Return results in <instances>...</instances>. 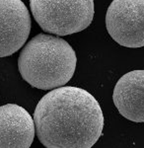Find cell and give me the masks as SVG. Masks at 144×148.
Masks as SVG:
<instances>
[{
    "label": "cell",
    "instance_id": "cell-2",
    "mask_svg": "<svg viewBox=\"0 0 144 148\" xmlns=\"http://www.w3.org/2000/svg\"><path fill=\"white\" fill-rule=\"evenodd\" d=\"M76 54L66 40L39 34L23 47L18 68L23 79L42 90L62 87L72 78L76 68Z\"/></svg>",
    "mask_w": 144,
    "mask_h": 148
},
{
    "label": "cell",
    "instance_id": "cell-7",
    "mask_svg": "<svg viewBox=\"0 0 144 148\" xmlns=\"http://www.w3.org/2000/svg\"><path fill=\"white\" fill-rule=\"evenodd\" d=\"M112 100L122 116L144 123V70H133L121 77L115 87Z\"/></svg>",
    "mask_w": 144,
    "mask_h": 148
},
{
    "label": "cell",
    "instance_id": "cell-4",
    "mask_svg": "<svg viewBox=\"0 0 144 148\" xmlns=\"http://www.w3.org/2000/svg\"><path fill=\"white\" fill-rule=\"evenodd\" d=\"M106 26L121 46L144 47V0H114L108 8Z\"/></svg>",
    "mask_w": 144,
    "mask_h": 148
},
{
    "label": "cell",
    "instance_id": "cell-5",
    "mask_svg": "<svg viewBox=\"0 0 144 148\" xmlns=\"http://www.w3.org/2000/svg\"><path fill=\"white\" fill-rule=\"evenodd\" d=\"M31 16L21 0H0V57L12 56L25 45Z\"/></svg>",
    "mask_w": 144,
    "mask_h": 148
},
{
    "label": "cell",
    "instance_id": "cell-3",
    "mask_svg": "<svg viewBox=\"0 0 144 148\" xmlns=\"http://www.w3.org/2000/svg\"><path fill=\"white\" fill-rule=\"evenodd\" d=\"M30 6L40 27L57 36L85 30L94 17V0H30Z\"/></svg>",
    "mask_w": 144,
    "mask_h": 148
},
{
    "label": "cell",
    "instance_id": "cell-1",
    "mask_svg": "<svg viewBox=\"0 0 144 148\" xmlns=\"http://www.w3.org/2000/svg\"><path fill=\"white\" fill-rule=\"evenodd\" d=\"M104 121L95 97L73 86L45 94L34 113L37 136L47 148H92L102 135Z\"/></svg>",
    "mask_w": 144,
    "mask_h": 148
},
{
    "label": "cell",
    "instance_id": "cell-6",
    "mask_svg": "<svg viewBox=\"0 0 144 148\" xmlns=\"http://www.w3.org/2000/svg\"><path fill=\"white\" fill-rule=\"evenodd\" d=\"M36 128L33 116L16 104L0 107V148H30Z\"/></svg>",
    "mask_w": 144,
    "mask_h": 148
}]
</instances>
